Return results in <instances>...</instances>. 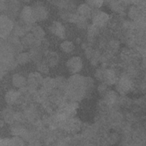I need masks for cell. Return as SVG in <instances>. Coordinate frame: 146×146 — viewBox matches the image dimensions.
Here are the masks:
<instances>
[{"mask_svg":"<svg viewBox=\"0 0 146 146\" xmlns=\"http://www.w3.org/2000/svg\"><path fill=\"white\" fill-rule=\"evenodd\" d=\"M60 47L64 52L67 53H70L74 50L75 46L74 43L72 42L68 41V40H65L60 44Z\"/></svg>","mask_w":146,"mask_h":146,"instance_id":"e0dca14e","label":"cell"},{"mask_svg":"<svg viewBox=\"0 0 146 146\" xmlns=\"http://www.w3.org/2000/svg\"><path fill=\"white\" fill-rule=\"evenodd\" d=\"M56 87H58L60 88H63L67 86L68 82L63 77H58L55 79Z\"/></svg>","mask_w":146,"mask_h":146,"instance_id":"44dd1931","label":"cell"},{"mask_svg":"<svg viewBox=\"0 0 146 146\" xmlns=\"http://www.w3.org/2000/svg\"><path fill=\"white\" fill-rule=\"evenodd\" d=\"M103 78L108 84H113L115 82L116 76L115 72L111 70H107L105 71L102 75Z\"/></svg>","mask_w":146,"mask_h":146,"instance_id":"4fadbf2b","label":"cell"},{"mask_svg":"<svg viewBox=\"0 0 146 146\" xmlns=\"http://www.w3.org/2000/svg\"><path fill=\"white\" fill-rule=\"evenodd\" d=\"M133 86L132 81L127 77L121 78L117 85V91L121 94H125L131 91Z\"/></svg>","mask_w":146,"mask_h":146,"instance_id":"277c9868","label":"cell"},{"mask_svg":"<svg viewBox=\"0 0 146 146\" xmlns=\"http://www.w3.org/2000/svg\"><path fill=\"white\" fill-rule=\"evenodd\" d=\"M12 133L15 135H22L23 133H25V129L22 126L17 125L14 127L11 130Z\"/></svg>","mask_w":146,"mask_h":146,"instance_id":"7402d4cb","label":"cell"},{"mask_svg":"<svg viewBox=\"0 0 146 146\" xmlns=\"http://www.w3.org/2000/svg\"><path fill=\"white\" fill-rule=\"evenodd\" d=\"M32 34L33 35L38 39V40H41L42 39L45 33L43 29L39 26H35L33 27L32 29Z\"/></svg>","mask_w":146,"mask_h":146,"instance_id":"2e32d148","label":"cell"},{"mask_svg":"<svg viewBox=\"0 0 146 146\" xmlns=\"http://www.w3.org/2000/svg\"><path fill=\"white\" fill-rule=\"evenodd\" d=\"M103 1H88L87 3H89L90 5L95 7H99L102 5Z\"/></svg>","mask_w":146,"mask_h":146,"instance_id":"484cf974","label":"cell"},{"mask_svg":"<svg viewBox=\"0 0 146 146\" xmlns=\"http://www.w3.org/2000/svg\"><path fill=\"white\" fill-rule=\"evenodd\" d=\"M27 82V80L23 76L19 74H15L13 76L12 83L16 87L20 88H23L26 86Z\"/></svg>","mask_w":146,"mask_h":146,"instance_id":"8fae6325","label":"cell"},{"mask_svg":"<svg viewBox=\"0 0 146 146\" xmlns=\"http://www.w3.org/2000/svg\"><path fill=\"white\" fill-rule=\"evenodd\" d=\"M30 27H31V25H28L25 23H23V25H17L14 29V34L17 36H23L26 33V31L29 30V29Z\"/></svg>","mask_w":146,"mask_h":146,"instance_id":"7c38bea8","label":"cell"},{"mask_svg":"<svg viewBox=\"0 0 146 146\" xmlns=\"http://www.w3.org/2000/svg\"><path fill=\"white\" fill-rule=\"evenodd\" d=\"M13 23L9 17L5 15H1L0 18V32L2 39H6L9 37L11 30L13 29Z\"/></svg>","mask_w":146,"mask_h":146,"instance_id":"6da1fadb","label":"cell"},{"mask_svg":"<svg viewBox=\"0 0 146 146\" xmlns=\"http://www.w3.org/2000/svg\"><path fill=\"white\" fill-rule=\"evenodd\" d=\"M34 13L36 21H41L46 19L47 17L48 13L45 7L42 5L36 6L33 8Z\"/></svg>","mask_w":146,"mask_h":146,"instance_id":"9c48e42d","label":"cell"},{"mask_svg":"<svg viewBox=\"0 0 146 146\" xmlns=\"http://www.w3.org/2000/svg\"><path fill=\"white\" fill-rule=\"evenodd\" d=\"M1 145H10V139L7 138H5L2 139L0 142Z\"/></svg>","mask_w":146,"mask_h":146,"instance_id":"83f0119b","label":"cell"},{"mask_svg":"<svg viewBox=\"0 0 146 146\" xmlns=\"http://www.w3.org/2000/svg\"><path fill=\"white\" fill-rule=\"evenodd\" d=\"M78 12L79 13V16L86 18L88 16L90 15L91 11L90 8L86 4H82L80 5L78 9Z\"/></svg>","mask_w":146,"mask_h":146,"instance_id":"9a60e30c","label":"cell"},{"mask_svg":"<svg viewBox=\"0 0 146 146\" xmlns=\"http://www.w3.org/2000/svg\"><path fill=\"white\" fill-rule=\"evenodd\" d=\"M20 18L22 22L28 25H31L36 21L33 8L28 6L23 8L20 14Z\"/></svg>","mask_w":146,"mask_h":146,"instance_id":"7a4b0ae2","label":"cell"},{"mask_svg":"<svg viewBox=\"0 0 146 146\" xmlns=\"http://www.w3.org/2000/svg\"><path fill=\"white\" fill-rule=\"evenodd\" d=\"M138 11L137 10V9L136 8L134 7H132V9H131V10L129 11V15L131 17V18H132V19H135L136 18V17H137L138 16Z\"/></svg>","mask_w":146,"mask_h":146,"instance_id":"4316f807","label":"cell"},{"mask_svg":"<svg viewBox=\"0 0 146 146\" xmlns=\"http://www.w3.org/2000/svg\"><path fill=\"white\" fill-rule=\"evenodd\" d=\"M51 32L60 38H64L65 36V29L64 26L59 22L55 21L52 22L50 27Z\"/></svg>","mask_w":146,"mask_h":146,"instance_id":"5b68a950","label":"cell"},{"mask_svg":"<svg viewBox=\"0 0 146 146\" xmlns=\"http://www.w3.org/2000/svg\"><path fill=\"white\" fill-rule=\"evenodd\" d=\"M42 82L43 79L41 75L39 72H36L30 73L27 79V82L29 87L32 88L36 87L39 84H42Z\"/></svg>","mask_w":146,"mask_h":146,"instance_id":"8992f818","label":"cell"},{"mask_svg":"<svg viewBox=\"0 0 146 146\" xmlns=\"http://www.w3.org/2000/svg\"><path fill=\"white\" fill-rule=\"evenodd\" d=\"M109 19L108 15L104 12H99L96 13L93 18V23L96 27L103 26L108 21Z\"/></svg>","mask_w":146,"mask_h":146,"instance_id":"52a82bcc","label":"cell"},{"mask_svg":"<svg viewBox=\"0 0 146 146\" xmlns=\"http://www.w3.org/2000/svg\"><path fill=\"white\" fill-rule=\"evenodd\" d=\"M42 84L45 90H51L56 87L55 79L47 77L43 79Z\"/></svg>","mask_w":146,"mask_h":146,"instance_id":"5bb4252c","label":"cell"},{"mask_svg":"<svg viewBox=\"0 0 146 146\" xmlns=\"http://www.w3.org/2000/svg\"><path fill=\"white\" fill-rule=\"evenodd\" d=\"M30 58V55L26 52H22L18 55L17 62L19 64H25L27 63Z\"/></svg>","mask_w":146,"mask_h":146,"instance_id":"d6986e66","label":"cell"},{"mask_svg":"<svg viewBox=\"0 0 146 146\" xmlns=\"http://www.w3.org/2000/svg\"><path fill=\"white\" fill-rule=\"evenodd\" d=\"M68 71L73 74L79 72L83 67V62L79 56H73L66 63Z\"/></svg>","mask_w":146,"mask_h":146,"instance_id":"3957f363","label":"cell"},{"mask_svg":"<svg viewBox=\"0 0 146 146\" xmlns=\"http://www.w3.org/2000/svg\"><path fill=\"white\" fill-rule=\"evenodd\" d=\"M3 116L4 118V120L7 122V123H11L13 121L14 119V115L13 113L9 110H4L3 112Z\"/></svg>","mask_w":146,"mask_h":146,"instance_id":"ffe728a7","label":"cell"},{"mask_svg":"<svg viewBox=\"0 0 146 146\" xmlns=\"http://www.w3.org/2000/svg\"><path fill=\"white\" fill-rule=\"evenodd\" d=\"M20 96V93L14 90H11L7 92L5 95V100L9 104H13L15 103Z\"/></svg>","mask_w":146,"mask_h":146,"instance_id":"30bf717a","label":"cell"},{"mask_svg":"<svg viewBox=\"0 0 146 146\" xmlns=\"http://www.w3.org/2000/svg\"><path fill=\"white\" fill-rule=\"evenodd\" d=\"M38 70L42 73L47 74L48 72V68L45 63H40L38 66Z\"/></svg>","mask_w":146,"mask_h":146,"instance_id":"cb8c5ba5","label":"cell"},{"mask_svg":"<svg viewBox=\"0 0 146 146\" xmlns=\"http://www.w3.org/2000/svg\"><path fill=\"white\" fill-rule=\"evenodd\" d=\"M23 141L18 136L13 137L10 139V145H22Z\"/></svg>","mask_w":146,"mask_h":146,"instance_id":"603a6c76","label":"cell"},{"mask_svg":"<svg viewBox=\"0 0 146 146\" xmlns=\"http://www.w3.org/2000/svg\"><path fill=\"white\" fill-rule=\"evenodd\" d=\"M38 41L33 34H29L23 38L22 44L27 47H35L40 44V42Z\"/></svg>","mask_w":146,"mask_h":146,"instance_id":"ba28073f","label":"cell"},{"mask_svg":"<svg viewBox=\"0 0 146 146\" xmlns=\"http://www.w3.org/2000/svg\"><path fill=\"white\" fill-rule=\"evenodd\" d=\"M116 99V95L115 93L111 92L107 95V101L108 103H112Z\"/></svg>","mask_w":146,"mask_h":146,"instance_id":"d4e9b609","label":"cell"},{"mask_svg":"<svg viewBox=\"0 0 146 146\" xmlns=\"http://www.w3.org/2000/svg\"><path fill=\"white\" fill-rule=\"evenodd\" d=\"M58 62V56L54 52L49 53L47 56V63L50 66H54L57 64Z\"/></svg>","mask_w":146,"mask_h":146,"instance_id":"ac0fdd59","label":"cell"}]
</instances>
